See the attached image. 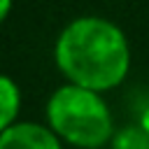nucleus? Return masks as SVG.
I'll use <instances>...</instances> for the list:
<instances>
[{
  "label": "nucleus",
  "mask_w": 149,
  "mask_h": 149,
  "mask_svg": "<svg viewBox=\"0 0 149 149\" xmlns=\"http://www.w3.org/2000/svg\"><path fill=\"white\" fill-rule=\"evenodd\" d=\"M56 63L70 84L107 91L123 81L130 51L123 33L98 16L74 19L56 42Z\"/></svg>",
  "instance_id": "1"
},
{
  "label": "nucleus",
  "mask_w": 149,
  "mask_h": 149,
  "mask_svg": "<svg viewBox=\"0 0 149 149\" xmlns=\"http://www.w3.org/2000/svg\"><path fill=\"white\" fill-rule=\"evenodd\" d=\"M112 149H149V133L142 126H130L112 137Z\"/></svg>",
  "instance_id": "5"
},
{
  "label": "nucleus",
  "mask_w": 149,
  "mask_h": 149,
  "mask_svg": "<svg viewBox=\"0 0 149 149\" xmlns=\"http://www.w3.org/2000/svg\"><path fill=\"white\" fill-rule=\"evenodd\" d=\"M49 128L84 149H98L112 137V114L105 100L88 88L61 86L47 102Z\"/></svg>",
  "instance_id": "2"
},
{
  "label": "nucleus",
  "mask_w": 149,
  "mask_h": 149,
  "mask_svg": "<svg viewBox=\"0 0 149 149\" xmlns=\"http://www.w3.org/2000/svg\"><path fill=\"white\" fill-rule=\"evenodd\" d=\"M9 5H12V0H0V16L2 19L9 14Z\"/></svg>",
  "instance_id": "6"
},
{
  "label": "nucleus",
  "mask_w": 149,
  "mask_h": 149,
  "mask_svg": "<svg viewBox=\"0 0 149 149\" xmlns=\"http://www.w3.org/2000/svg\"><path fill=\"white\" fill-rule=\"evenodd\" d=\"M0 149H61V142L51 128L26 121L2 130Z\"/></svg>",
  "instance_id": "3"
},
{
  "label": "nucleus",
  "mask_w": 149,
  "mask_h": 149,
  "mask_svg": "<svg viewBox=\"0 0 149 149\" xmlns=\"http://www.w3.org/2000/svg\"><path fill=\"white\" fill-rule=\"evenodd\" d=\"M140 126H142V128H144V130L149 133V107H147V109L142 112V119H140Z\"/></svg>",
  "instance_id": "7"
},
{
  "label": "nucleus",
  "mask_w": 149,
  "mask_h": 149,
  "mask_svg": "<svg viewBox=\"0 0 149 149\" xmlns=\"http://www.w3.org/2000/svg\"><path fill=\"white\" fill-rule=\"evenodd\" d=\"M19 88L16 84L9 79V77H2L0 79V105H2V112H0V128L7 130L9 126H14V116L19 112Z\"/></svg>",
  "instance_id": "4"
}]
</instances>
